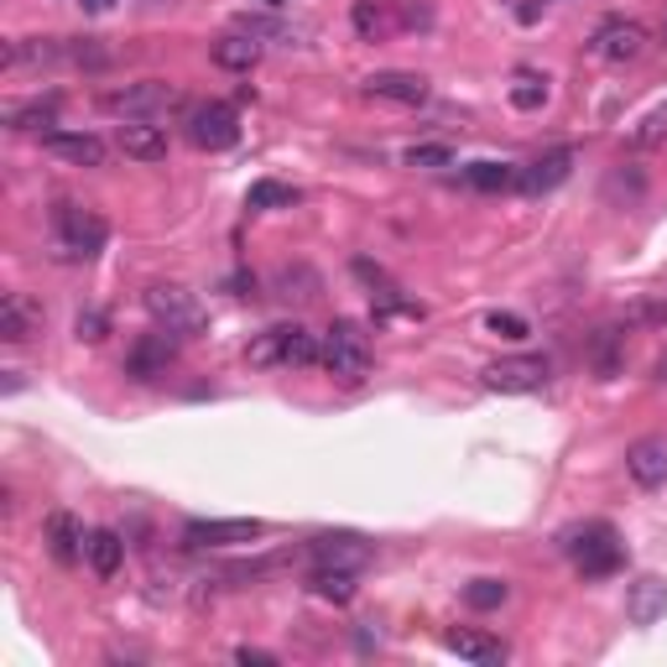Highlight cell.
I'll return each instance as SVG.
<instances>
[{
  "instance_id": "cell-25",
  "label": "cell",
  "mask_w": 667,
  "mask_h": 667,
  "mask_svg": "<svg viewBox=\"0 0 667 667\" xmlns=\"http://www.w3.org/2000/svg\"><path fill=\"white\" fill-rule=\"evenodd\" d=\"M308 589H314L318 600H334V605H350V600H354V569H314Z\"/></svg>"
},
{
  "instance_id": "cell-36",
  "label": "cell",
  "mask_w": 667,
  "mask_h": 667,
  "mask_svg": "<svg viewBox=\"0 0 667 667\" xmlns=\"http://www.w3.org/2000/svg\"><path fill=\"white\" fill-rule=\"evenodd\" d=\"M236 663H245V667H272L276 657H272V652H261V647H240Z\"/></svg>"
},
{
  "instance_id": "cell-31",
  "label": "cell",
  "mask_w": 667,
  "mask_h": 667,
  "mask_svg": "<svg viewBox=\"0 0 667 667\" xmlns=\"http://www.w3.org/2000/svg\"><path fill=\"white\" fill-rule=\"evenodd\" d=\"M506 594H511L506 579H474V584L464 589V605H470V610H495V605H506Z\"/></svg>"
},
{
  "instance_id": "cell-39",
  "label": "cell",
  "mask_w": 667,
  "mask_h": 667,
  "mask_svg": "<svg viewBox=\"0 0 667 667\" xmlns=\"http://www.w3.org/2000/svg\"><path fill=\"white\" fill-rule=\"evenodd\" d=\"M657 375H663V381H667V360H663V365H657Z\"/></svg>"
},
{
  "instance_id": "cell-21",
  "label": "cell",
  "mask_w": 667,
  "mask_h": 667,
  "mask_svg": "<svg viewBox=\"0 0 667 667\" xmlns=\"http://www.w3.org/2000/svg\"><path fill=\"white\" fill-rule=\"evenodd\" d=\"M84 558H89V569H95L99 579H116V573H120V558H125V543H120V532H110V527L89 532V548H84Z\"/></svg>"
},
{
  "instance_id": "cell-26",
  "label": "cell",
  "mask_w": 667,
  "mask_h": 667,
  "mask_svg": "<svg viewBox=\"0 0 667 667\" xmlns=\"http://www.w3.org/2000/svg\"><path fill=\"white\" fill-rule=\"evenodd\" d=\"M464 177H470V188H480V194L516 188V167H511V162H470V167H464Z\"/></svg>"
},
{
  "instance_id": "cell-22",
  "label": "cell",
  "mask_w": 667,
  "mask_h": 667,
  "mask_svg": "<svg viewBox=\"0 0 667 667\" xmlns=\"http://www.w3.org/2000/svg\"><path fill=\"white\" fill-rule=\"evenodd\" d=\"M215 63H219V68H230V74H251L255 63H261V42H255L251 32L219 37L215 42Z\"/></svg>"
},
{
  "instance_id": "cell-3",
  "label": "cell",
  "mask_w": 667,
  "mask_h": 667,
  "mask_svg": "<svg viewBox=\"0 0 667 667\" xmlns=\"http://www.w3.org/2000/svg\"><path fill=\"white\" fill-rule=\"evenodd\" d=\"M53 225H58V251L68 261H89L105 245V219L95 209H79V204H58L53 209Z\"/></svg>"
},
{
  "instance_id": "cell-15",
  "label": "cell",
  "mask_w": 667,
  "mask_h": 667,
  "mask_svg": "<svg viewBox=\"0 0 667 667\" xmlns=\"http://www.w3.org/2000/svg\"><path fill=\"white\" fill-rule=\"evenodd\" d=\"M663 615H667V584L657 573H642V579L626 589V621L631 626H657Z\"/></svg>"
},
{
  "instance_id": "cell-5",
  "label": "cell",
  "mask_w": 667,
  "mask_h": 667,
  "mask_svg": "<svg viewBox=\"0 0 667 667\" xmlns=\"http://www.w3.org/2000/svg\"><path fill=\"white\" fill-rule=\"evenodd\" d=\"M183 105V95H177L173 84H125V89H110L105 95V110L110 116H125V120H152V116H167V110H177Z\"/></svg>"
},
{
  "instance_id": "cell-18",
  "label": "cell",
  "mask_w": 667,
  "mask_h": 667,
  "mask_svg": "<svg viewBox=\"0 0 667 667\" xmlns=\"http://www.w3.org/2000/svg\"><path fill=\"white\" fill-rule=\"evenodd\" d=\"M116 141H120V152H125L131 162H162V157H167V131L152 125V120H125Z\"/></svg>"
},
{
  "instance_id": "cell-6",
  "label": "cell",
  "mask_w": 667,
  "mask_h": 667,
  "mask_svg": "<svg viewBox=\"0 0 667 667\" xmlns=\"http://www.w3.org/2000/svg\"><path fill=\"white\" fill-rule=\"evenodd\" d=\"M266 532V522L255 516H198L183 527V543L188 548H240V543H255Z\"/></svg>"
},
{
  "instance_id": "cell-13",
  "label": "cell",
  "mask_w": 667,
  "mask_h": 667,
  "mask_svg": "<svg viewBox=\"0 0 667 667\" xmlns=\"http://www.w3.org/2000/svg\"><path fill=\"white\" fill-rule=\"evenodd\" d=\"M350 21L360 32V42H386L402 26V0H354Z\"/></svg>"
},
{
  "instance_id": "cell-28",
  "label": "cell",
  "mask_w": 667,
  "mask_h": 667,
  "mask_svg": "<svg viewBox=\"0 0 667 667\" xmlns=\"http://www.w3.org/2000/svg\"><path fill=\"white\" fill-rule=\"evenodd\" d=\"M282 365H318V339L314 334L287 324V329H282Z\"/></svg>"
},
{
  "instance_id": "cell-23",
  "label": "cell",
  "mask_w": 667,
  "mask_h": 667,
  "mask_svg": "<svg viewBox=\"0 0 667 667\" xmlns=\"http://www.w3.org/2000/svg\"><path fill=\"white\" fill-rule=\"evenodd\" d=\"M444 647L459 652L464 663H501V657H506V647L491 642V636H480V631H449V636H444Z\"/></svg>"
},
{
  "instance_id": "cell-38",
  "label": "cell",
  "mask_w": 667,
  "mask_h": 667,
  "mask_svg": "<svg viewBox=\"0 0 667 667\" xmlns=\"http://www.w3.org/2000/svg\"><path fill=\"white\" fill-rule=\"evenodd\" d=\"M84 11H89V17H105V11H110V6H116V0H79Z\"/></svg>"
},
{
  "instance_id": "cell-16",
  "label": "cell",
  "mask_w": 667,
  "mask_h": 667,
  "mask_svg": "<svg viewBox=\"0 0 667 667\" xmlns=\"http://www.w3.org/2000/svg\"><path fill=\"white\" fill-rule=\"evenodd\" d=\"M626 470H631V480H636L642 491L667 485V438H642V444H631V449H626Z\"/></svg>"
},
{
  "instance_id": "cell-2",
  "label": "cell",
  "mask_w": 667,
  "mask_h": 667,
  "mask_svg": "<svg viewBox=\"0 0 667 667\" xmlns=\"http://www.w3.org/2000/svg\"><path fill=\"white\" fill-rule=\"evenodd\" d=\"M318 365L329 375H339V381H365L371 375V339H365V329L360 324H350V318H339L329 334H324V345H318Z\"/></svg>"
},
{
  "instance_id": "cell-1",
  "label": "cell",
  "mask_w": 667,
  "mask_h": 667,
  "mask_svg": "<svg viewBox=\"0 0 667 667\" xmlns=\"http://www.w3.org/2000/svg\"><path fill=\"white\" fill-rule=\"evenodd\" d=\"M564 553L573 558L579 579H610V573L626 564V543L615 537L610 522H584V527L564 532Z\"/></svg>"
},
{
  "instance_id": "cell-32",
  "label": "cell",
  "mask_w": 667,
  "mask_h": 667,
  "mask_svg": "<svg viewBox=\"0 0 667 667\" xmlns=\"http://www.w3.org/2000/svg\"><path fill=\"white\" fill-rule=\"evenodd\" d=\"M615 345H621V329H600V334H594V371L605 375V381L621 371V354H615Z\"/></svg>"
},
{
  "instance_id": "cell-4",
  "label": "cell",
  "mask_w": 667,
  "mask_h": 667,
  "mask_svg": "<svg viewBox=\"0 0 667 667\" xmlns=\"http://www.w3.org/2000/svg\"><path fill=\"white\" fill-rule=\"evenodd\" d=\"M183 131H188V141H194L198 152H230L240 141V120L230 105L209 99V105H194V110L183 116Z\"/></svg>"
},
{
  "instance_id": "cell-7",
  "label": "cell",
  "mask_w": 667,
  "mask_h": 667,
  "mask_svg": "<svg viewBox=\"0 0 667 667\" xmlns=\"http://www.w3.org/2000/svg\"><path fill=\"white\" fill-rule=\"evenodd\" d=\"M485 386L501 396L543 392V386H548V360H543V354H506V360L485 365Z\"/></svg>"
},
{
  "instance_id": "cell-11",
  "label": "cell",
  "mask_w": 667,
  "mask_h": 667,
  "mask_svg": "<svg viewBox=\"0 0 667 667\" xmlns=\"http://www.w3.org/2000/svg\"><path fill=\"white\" fill-rule=\"evenodd\" d=\"M589 53H594V58H605V63L642 58V53H647V26H642V21H626V17L605 21V26L594 32V42H589Z\"/></svg>"
},
{
  "instance_id": "cell-19",
  "label": "cell",
  "mask_w": 667,
  "mask_h": 667,
  "mask_svg": "<svg viewBox=\"0 0 667 667\" xmlns=\"http://www.w3.org/2000/svg\"><path fill=\"white\" fill-rule=\"evenodd\" d=\"M42 146H47L53 157L74 162V167H99V162H105V141L89 136V131H47Z\"/></svg>"
},
{
  "instance_id": "cell-17",
  "label": "cell",
  "mask_w": 667,
  "mask_h": 667,
  "mask_svg": "<svg viewBox=\"0 0 667 667\" xmlns=\"http://www.w3.org/2000/svg\"><path fill=\"white\" fill-rule=\"evenodd\" d=\"M42 314H37V303L26 293H6L0 297V339L6 345H26L32 334H37Z\"/></svg>"
},
{
  "instance_id": "cell-14",
  "label": "cell",
  "mask_w": 667,
  "mask_h": 667,
  "mask_svg": "<svg viewBox=\"0 0 667 667\" xmlns=\"http://www.w3.org/2000/svg\"><path fill=\"white\" fill-rule=\"evenodd\" d=\"M365 95L392 99V105H423L428 99V79L423 74H407V68H381V74L365 79Z\"/></svg>"
},
{
  "instance_id": "cell-8",
  "label": "cell",
  "mask_w": 667,
  "mask_h": 667,
  "mask_svg": "<svg viewBox=\"0 0 667 667\" xmlns=\"http://www.w3.org/2000/svg\"><path fill=\"white\" fill-rule=\"evenodd\" d=\"M146 308H152V318H157L162 329H173V334H198V329H204V308L194 303L188 287L157 282V287H146Z\"/></svg>"
},
{
  "instance_id": "cell-9",
  "label": "cell",
  "mask_w": 667,
  "mask_h": 667,
  "mask_svg": "<svg viewBox=\"0 0 667 667\" xmlns=\"http://www.w3.org/2000/svg\"><path fill=\"white\" fill-rule=\"evenodd\" d=\"M177 339H183V334H173V329L141 334L136 345L125 350V375H131V381H157V375H167V365L177 360Z\"/></svg>"
},
{
  "instance_id": "cell-33",
  "label": "cell",
  "mask_w": 667,
  "mask_h": 667,
  "mask_svg": "<svg viewBox=\"0 0 667 667\" xmlns=\"http://www.w3.org/2000/svg\"><path fill=\"white\" fill-rule=\"evenodd\" d=\"M485 329L495 334V339H511V345H516V339H527V318L522 314H501V308H495V314H485Z\"/></svg>"
},
{
  "instance_id": "cell-40",
  "label": "cell",
  "mask_w": 667,
  "mask_h": 667,
  "mask_svg": "<svg viewBox=\"0 0 667 667\" xmlns=\"http://www.w3.org/2000/svg\"><path fill=\"white\" fill-rule=\"evenodd\" d=\"M266 6H287V0H266Z\"/></svg>"
},
{
  "instance_id": "cell-10",
  "label": "cell",
  "mask_w": 667,
  "mask_h": 667,
  "mask_svg": "<svg viewBox=\"0 0 667 667\" xmlns=\"http://www.w3.org/2000/svg\"><path fill=\"white\" fill-rule=\"evenodd\" d=\"M318 569H365L371 564V543L360 537V532H318L314 543H308Z\"/></svg>"
},
{
  "instance_id": "cell-30",
  "label": "cell",
  "mask_w": 667,
  "mask_h": 667,
  "mask_svg": "<svg viewBox=\"0 0 667 667\" xmlns=\"http://www.w3.org/2000/svg\"><path fill=\"white\" fill-rule=\"evenodd\" d=\"M511 105L516 110H543L548 105V79L543 74H516L511 79Z\"/></svg>"
},
{
  "instance_id": "cell-37",
  "label": "cell",
  "mask_w": 667,
  "mask_h": 667,
  "mask_svg": "<svg viewBox=\"0 0 667 667\" xmlns=\"http://www.w3.org/2000/svg\"><path fill=\"white\" fill-rule=\"evenodd\" d=\"M511 11H516V21H527V26L543 17V6H537V0H511Z\"/></svg>"
},
{
  "instance_id": "cell-34",
  "label": "cell",
  "mask_w": 667,
  "mask_h": 667,
  "mask_svg": "<svg viewBox=\"0 0 667 667\" xmlns=\"http://www.w3.org/2000/svg\"><path fill=\"white\" fill-rule=\"evenodd\" d=\"M449 162H453L449 146H413L407 152V167H449Z\"/></svg>"
},
{
  "instance_id": "cell-29",
  "label": "cell",
  "mask_w": 667,
  "mask_h": 667,
  "mask_svg": "<svg viewBox=\"0 0 667 667\" xmlns=\"http://www.w3.org/2000/svg\"><path fill=\"white\" fill-rule=\"evenodd\" d=\"M245 365H251V371H272V365H282V329L255 334L251 345H245Z\"/></svg>"
},
{
  "instance_id": "cell-27",
  "label": "cell",
  "mask_w": 667,
  "mask_h": 667,
  "mask_svg": "<svg viewBox=\"0 0 667 667\" xmlns=\"http://www.w3.org/2000/svg\"><path fill=\"white\" fill-rule=\"evenodd\" d=\"M297 188L293 183H276V177H261V183H251V194H245V204L251 209H293L297 204Z\"/></svg>"
},
{
  "instance_id": "cell-12",
  "label": "cell",
  "mask_w": 667,
  "mask_h": 667,
  "mask_svg": "<svg viewBox=\"0 0 667 667\" xmlns=\"http://www.w3.org/2000/svg\"><path fill=\"white\" fill-rule=\"evenodd\" d=\"M573 173V152L569 146H558V152H548V157H537V162H527V167H516V188L522 194H553L564 177Z\"/></svg>"
},
{
  "instance_id": "cell-24",
  "label": "cell",
  "mask_w": 667,
  "mask_h": 667,
  "mask_svg": "<svg viewBox=\"0 0 667 667\" xmlns=\"http://www.w3.org/2000/svg\"><path fill=\"white\" fill-rule=\"evenodd\" d=\"M11 131H42V125H58V99H32V105H11L6 110Z\"/></svg>"
},
{
  "instance_id": "cell-35",
  "label": "cell",
  "mask_w": 667,
  "mask_h": 667,
  "mask_svg": "<svg viewBox=\"0 0 667 667\" xmlns=\"http://www.w3.org/2000/svg\"><path fill=\"white\" fill-rule=\"evenodd\" d=\"M74 329H79V339H89V345H95V339H105L110 318L99 314V308H89V314H79V324H74Z\"/></svg>"
},
{
  "instance_id": "cell-20",
  "label": "cell",
  "mask_w": 667,
  "mask_h": 667,
  "mask_svg": "<svg viewBox=\"0 0 667 667\" xmlns=\"http://www.w3.org/2000/svg\"><path fill=\"white\" fill-rule=\"evenodd\" d=\"M47 548H53L58 564H79L84 548H89V537H84V527L68 516V511H53V516H47Z\"/></svg>"
}]
</instances>
